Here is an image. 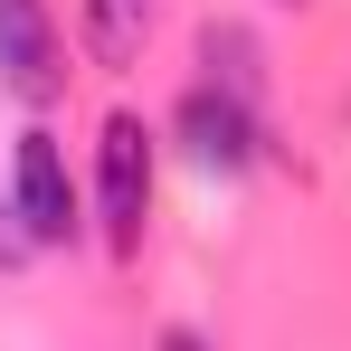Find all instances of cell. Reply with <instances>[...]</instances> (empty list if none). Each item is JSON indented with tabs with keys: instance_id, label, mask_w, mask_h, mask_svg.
I'll return each instance as SVG.
<instances>
[{
	"instance_id": "cell-3",
	"label": "cell",
	"mask_w": 351,
	"mask_h": 351,
	"mask_svg": "<svg viewBox=\"0 0 351 351\" xmlns=\"http://www.w3.org/2000/svg\"><path fill=\"white\" fill-rule=\"evenodd\" d=\"M0 86L19 105H58L66 95V48H58L48 0H0Z\"/></svg>"
},
{
	"instance_id": "cell-7",
	"label": "cell",
	"mask_w": 351,
	"mask_h": 351,
	"mask_svg": "<svg viewBox=\"0 0 351 351\" xmlns=\"http://www.w3.org/2000/svg\"><path fill=\"white\" fill-rule=\"evenodd\" d=\"M29 256H38V237L19 228V209H10V199H0V276H19V266H29Z\"/></svg>"
},
{
	"instance_id": "cell-5",
	"label": "cell",
	"mask_w": 351,
	"mask_h": 351,
	"mask_svg": "<svg viewBox=\"0 0 351 351\" xmlns=\"http://www.w3.org/2000/svg\"><path fill=\"white\" fill-rule=\"evenodd\" d=\"M152 38V0H86V58L95 66H133Z\"/></svg>"
},
{
	"instance_id": "cell-1",
	"label": "cell",
	"mask_w": 351,
	"mask_h": 351,
	"mask_svg": "<svg viewBox=\"0 0 351 351\" xmlns=\"http://www.w3.org/2000/svg\"><path fill=\"white\" fill-rule=\"evenodd\" d=\"M95 219H105L114 256H143V228H152V133H143V114H105V133H95Z\"/></svg>"
},
{
	"instance_id": "cell-4",
	"label": "cell",
	"mask_w": 351,
	"mask_h": 351,
	"mask_svg": "<svg viewBox=\"0 0 351 351\" xmlns=\"http://www.w3.org/2000/svg\"><path fill=\"white\" fill-rule=\"evenodd\" d=\"M180 152L199 162V171H247L256 152H266V123H256V105H237V95H219V86H190L180 95Z\"/></svg>"
},
{
	"instance_id": "cell-2",
	"label": "cell",
	"mask_w": 351,
	"mask_h": 351,
	"mask_svg": "<svg viewBox=\"0 0 351 351\" xmlns=\"http://www.w3.org/2000/svg\"><path fill=\"white\" fill-rule=\"evenodd\" d=\"M10 209H19V228L38 237V247H76V171H66V143L48 123H29L19 133V152H10Z\"/></svg>"
},
{
	"instance_id": "cell-8",
	"label": "cell",
	"mask_w": 351,
	"mask_h": 351,
	"mask_svg": "<svg viewBox=\"0 0 351 351\" xmlns=\"http://www.w3.org/2000/svg\"><path fill=\"white\" fill-rule=\"evenodd\" d=\"M152 351H209V342H199V332H180V323H171V332H162Z\"/></svg>"
},
{
	"instance_id": "cell-6",
	"label": "cell",
	"mask_w": 351,
	"mask_h": 351,
	"mask_svg": "<svg viewBox=\"0 0 351 351\" xmlns=\"http://www.w3.org/2000/svg\"><path fill=\"white\" fill-rule=\"evenodd\" d=\"M199 86H219V95H237V105H256L266 95V76H256V38L247 29H199Z\"/></svg>"
}]
</instances>
